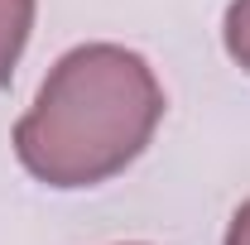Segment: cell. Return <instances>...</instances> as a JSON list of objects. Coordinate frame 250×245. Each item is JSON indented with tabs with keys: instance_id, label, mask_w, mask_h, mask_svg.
<instances>
[{
	"instance_id": "1",
	"label": "cell",
	"mask_w": 250,
	"mask_h": 245,
	"mask_svg": "<svg viewBox=\"0 0 250 245\" xmlns=\"http://www.w3.org/2000/svg\"><path fill=\"white\" fill-rule=\"evenodd\" d=\"M159 121L164 87L135 48L77 43L15 121V159L43 187H96L145 154Z\"/></svg>"
},
{
	"instance_id": "2",
	"label": "cell",
	"mask_w": 250,
	"mask_h": 245,
	"mask_svg": "<svg viewBox=\"0 0 250 245\" xmlns=\"http://www.w3.org/2000/svg\"><path fill=\"white\" fill-rule=\"evenodd\" d=\"M34 15H39V0H0V87H10L15 67L24 58Z\"/></svg>"
},
{
	"instance_id": "3",
	"label": "cell",
	"mask_w": 250,
	"mask_h": 245,
	"mask_svg": "<svg viewBox=\"0 0 250 245\" xmlns=\"http://www.w3.org/2000/svg\"><path fill=\"white\" fill-rule=\"evenodd\" d=\"M221 43L236 67L250 72V0H231L226 5V20H221Z\"/></svg>"
},
{
	"instance_id": "4",
	"label": "cell",
	"mask_w": 250,
	"mask_h": 245,
	"mask_svg": "<svg viewBox=\"0 0 250 245\" xmlns=\"http://www.w3.org/2000/svg\"><path fill=\"white\" fill-rule=\"evenodd\" d=\"M226 245H250V202H241V207H236L231 226H226Z\"/></svg>"
}]
</instances>
